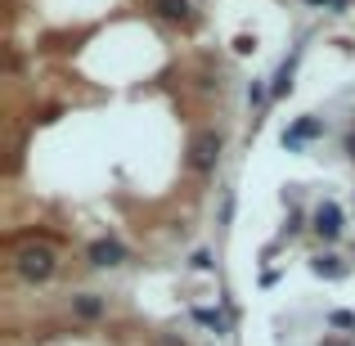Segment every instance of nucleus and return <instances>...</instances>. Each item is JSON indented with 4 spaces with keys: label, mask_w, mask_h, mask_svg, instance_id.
I'll list each match as a JSON object with an SVG mask.
<instances>
[{
    "label": "nucleus",
    "mask_w": 355,
    "mask_h": 346,
    "mask_svg": "<svg viewBox=\"0 0 355 346\" xmlns=\"http://www.w3.org/2000/svg\"><path fill=\"white\" fill-rule=\"evenodd\" d=\"M126 261V248H121L117 239H99V243H90V266H121Z\"/></svg>",
    "instance_id": "4"
},
{
    "label": "nucleus",
    "mask_w": 355,
    "mask_h": 346,
    "mask_svg": "<svg viewBox=\"0 0 355 346\" xmlns=\"http://www.w3.org/2000/svg\"><path fill=\"white\" fill-rule=\"evenodd\" d=\"M216 162H220V135H216V130H202V135L189 144V166L198 175H211Z\"/></svg>",
    "instance_id": "2"
},
{
    "label": "nucleus",
    "mask_w": 355,
    "mask_h": 346,
    "mask_svg": "<svg viewBox=\"0 0 355 346\" xmlns=\"http://www.w3.org/2000/svg\"><path fill=\"white\" fill-rule=\"evenodd\" d=\"M153 9L162 18H171V23H184V18H189V0H153Z\"/></svg>",
    "instance_id": "8"
},
{
    "label": "nucleus",
    "mask_w": 355,
    "mask_h": 346,
    "mask_svg": "<svg viewBox=\"0 0 355 346\" xmlns=\"http://www.w3.org/2000/svg\"><path fill=\"white\" fill-rule=\"evenodd\" d=\"M329 320H333V324H338V329H355V315H351V311H333V315H329Z\"/></svg>",
    "instance_id": "12"
},
{
    "label": "nucleus",
    "mask_w": 355,
    "mask_h": 346,
    "mask_svg": "<svg viewBox=\"0 0 355 346\" xmlns=\"http://www.w3.org/2000/svg\"><path fill=\"white\" fill-rule=\"evenodd\" d=\"M266 99H270V90L261 86V81H252V86H248V104H257V108H261Z\"/></svg>",
    "instance_id": "11"
},
{
    "label": "nucleus",
    "mask_w": 355,
    "mask_h": 346,
    "mask_svg": "<svg viewBox=\"0 0 355 346\" xmlns=\"http://www.w3.org/2000/svg\"><path fill=\"white\" fill-rule=\"evenodd\" d=\"M193 320H198L202 329H211V333H216V338H225V333H230L225 315H216V311H202V306H198V311H193Z\"/></svg>",
    "instance_id": "9"
},
{
    "label": "nucleus",
    "mask_w": 355,
    "mask_h": 346,
    "mask_svg": "<svg viewBox=\"0 0 355 346\" xmlns=\"http://www.w3.org/2000/svg\"><path fill=\"white\" fill-rule=\"evenodd\" d=\"M347 153H351V162H355V135L347 139Z\"/></svg>",
    "instance_id": "15"
},
{
    "label": "nucleus",
    "mask_w": 355,
    "mask_h": 346,
    "mask_svg": "<svg viewBox=\"0 0 355 346\" xmlns=\"http://www.w3.org/2000/svg\"><path fill=\"white\" fill-rule=\"evenodd\" d=\"M193 270H211V252H193Z\"/></svg>",
    "instance_id": "14"
},
{
    "label": "nucleus",
    "mask_w": 355,
    "mask_h": 346,
    "mask_svg": "<svg viewBox=\"0 0 355 346\" xmlns=\"http://www.w3.org/2000/svg\"><path fill=\"white\" fill-rule=\"evenodd\" d=\"M306 5H315V9H329V14H347V9H351V0H306Z\"/></svg>",
    "instance_id": "10"
},
{
    "label": "nucleus",
    "mask_w": 355,
    "mask_h": 346,
    "mask_svg": "<svg viewBox=\"0 0 355 346\" xmlns=\"http://www.w3.org/2000/svg\"><path fill=\"white\" fill-rule=\"evenodd\" d=\"M234 50H239V54H252V50H257V36H239Z\"/></svg>",
    "instance_id": "13"
},
{
    "label": "nucleus",
    "mask_w": 355,
    "mask_h": 346,
    "mask_svg": "<svg viewBox=\"0 0 355 346\" xmlns=\"http://www.w3.org/2000/svg\"><path fill=\"white\" fill-rule=\"evenodd\" d=\"M315 135H324V121H315V117H302L297 126H288V130H284V148H302L306 139H315Z\"/></svg>",
    "instance_id": "5"
},
{
    "label": "nucleus",
    "mask_w": 355,
    "mask_h": 346,
    "mask_svg": "<svg viewBox=\"0 0 355 346\" xmlns=\"http://www.w3.org/2000/svg\"><path fill=\"white\" fill-rule=\"evenodd\" d=\"M104 297H95V293H77L72 297V315H77V320H104Z\"/></svg>",
    "instance_id": "6"
},
{
    "label": "nucleus",
    "mask_w": 355,
    "mask_h": 346,
    "mask_svg": "<svg viewBox=\"0 0 355 346\" xmlns=\"http://www.w3.org/2000/svg\"><path fill=\"white\" fill-rule=\"evenodd\" d=\"M315 234H320V239H338V234H342V207H338V202H320V207H315Z\"/></svg>",
    "instance_id": "3"
},
{
    "label": "nucleus",
    "mask_w": 355,
    "mask_h": 346,
    "mask_svg": "<svg viewBox=\"0 0 355 346\" xmlns=\"http://www.w3.org/2000/svg\"><path fill=\"white\" fill-rule=\"evenodd\" d=\"M311 270H315V275H324V279H347V270H351V266L338 257V252H320V257L311 261Z\"/></svg>",
    "instance_id": "7"
},
{
    "label": "nucleus",
    "mask_w": 355,
    "mask_h": 346,
    "mask_svg": "<svg viewBox=\"0 0 355 346\" xmlns=\"http://www.w3.org/2000/svg\"><path fill=\"white\" fill-rule=\"evenodd\" d=\"M14 270H18V279H27V284H45V279L59 270V261H54L50 243L23 239V243H14Z\"/></svg>",
    "instance_id": "1"
}]
</instances>
